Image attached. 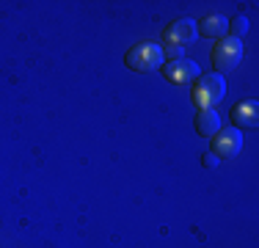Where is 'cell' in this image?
<instances>
[{
	"label": "cell",
	"mask_w": 259,
	"mask_h": 248,
	"mask_svg": "<svg viewBox=\"0 0 259 248\" xmlns=\"http://www.w3.org/2000/svg\"><path fill=\"white\" fill-rule=\"evenodd\" d=\"M204 166H207V169H215V166H218V157H215V154L209 152L207 157H204Z\"/></svg>",
	"instance_id": "obj_11"
},
{
	"label": "cell",
	"mask_w": 259,
	"mask_h": 248,
	"mask_svg": "<svg viewBox=\"0 0 259 248\" xmlns=\"http://www.w3.org/2000/svg\"><path fill=\"white\" fill-rule=\"evenodd\" d=\"M243 146V133L234 127H221L212 135V154L215 157H234Z\"/></svg>",
	"instance_id": "obj_4"
},
{
	"label": "cell",
	"mask_w": 259,
	"mask_h": 248,
	"mask_svg": "<svg viewBox=\"0 0 259 248\" xmlns=\"http://www.w3.org/2000/svg\"><path fill=\"white\" fill-rule=\"evenodd\" d=\"M243 53H245V47H243V42L240 39H232V36H226V39H221L218 45H215L212 50V66H215V72H232L234 66L243 61Z\"/></svg>",
	"instance_id": "obj_3"
},
{
	"label": "cell",
	"mask_w": 259,
	"mask_h": 248,
	"mask_svg": "<svg viewBox=\"0 0 259 248\" xmlns=\"http://www.w3.org/2000/svg\"><path fill=\"white\" fill-rule=\"evenodd\" d=\"M224 97H226V80H224V74H218V72L201 74L199 83H196V89H193L196 108L207 110V108H212V105H218Z\"/></svg>",
	"instance_id": "obj_1"
},
{
	"label": "cell",
	"mask_w": 259,
	"mask_h": 248,
	"mask_svg": "<svg viewBox=\"0 0 259 248\" xmlns=\"http://www.w3.org/2000/svg\"><path fill=\"white\" fill-rule=\"evenodd\" d=\"M229 28H232V39H243V36L248 33V20L240 14V17H234V20L229 22Z\"/></svg>",
	"instance_id": "obj_10"
},
{
	"label": "cell",
	"mask_w": 259,
	"mask_h": 248,
	"mask_svg": "<svg viewBox=\"0 0 259 248\" xmlns=\"http://www.w3.org/2000/svg\"><path fill=\"white\" fill-rule=\"evenodd\" d=\"M196 130H199L201 135H207V138H212V135L221 130V116L215 113L212 108L199 110V116H196Z\"/></svg>",
	"instance_id": "obj_9"
},
{
	"label": "cell",
	"mask_w": 259,
	"mask_h": 248,
	"mask_svg": "<svg viewBox=\"0 0 259 248\" xmlns=\"http://www.w3.org/2000/svg\"><path fill=\"white\" fill-rule=\"evenodd\" d=\"M226 30H229V20L221 17V14H212V17H207V20H201L196 25V33L207 36V39H218V42L226 36Z\"/></svg>",
	"instance_id": "obj_8"
},
{
	"label": "cell",
	"mask_w": 259,
	"mask_h": 248,
	"mask_svg": "<svg viewBox=\"0 0 259 248\" xmlns=\"http://www.w3.org/2000/svg\"><path fill=\"white\" fill-rule=\"evenodd\" d=\"M196 39V22L193 20H180L165 30V47H182Z\"/></svg>",
	"instance_id": "obj_6"
},
{
	"label": "cell",
	"mask_w": 259,
	"mask_h": 248,
	"mask_svg": "<svg viewBox=\"0 0 259 248\" xmlns=\"http://www.w3.org/2000/svg\"><path fill=\"white\" fill-rule=\"evenodd\" d=\"M163 61H165L163 47H160V45H149V42H146V45L133 47L124 55V64L133 72H152V69H157V66H163Z\"/></svg>",
	"instance_id": "obj_2"
},
{
	"label": "cell",
	"mask_w": 259,
	"mask_h": 248,
	"mask_svg": "<svg viewBox=\"0 0 259 248\" xmlns=\"http://www.w3.org/2000/svg\"><path fill=\"white\" fill-rule=\"evenodd\" d=\"M199 72H201L199 64H193V61H188V58H174L163 66L165 80H168V83H177V86H185V83H190V80H196Z\"/></svg>",
	"instance_id": "obj_5"
},
{
	"label": "cell",
	"mask_w": 259,
	"mask_h": 248,
	"mask_svg": "<svg viewBox=\"0 0 259 248\" xmlns=\"http://www.w3.org/2000/svg\"><path fill=\"white\" fill-rule=\"evenodd\" d=\"M232 121H234V130H254L256 124H259V119H256V102H240V105H234Z\"/></svg>",
	"instance_id": "obj_7"
}]
</instances>
